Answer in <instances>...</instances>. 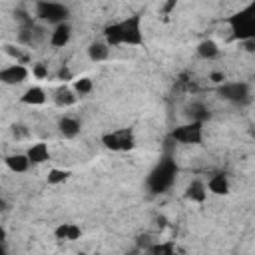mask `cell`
I'll return each mask as SVG.
<instances>
[{"label":"cell","mask_w":255,"mask_h":255,"mask_svg":"<svg viewBox=\"0 0 255 255\" xmlns=\"http://www.w3.org/2000/svg\"><path fill=\"white\" fill-rule=\"evenodd\" d=\"M68 171L66 169H58V167H54V169H50L48 171V183L50 185H58V183H64L66 179H68Z\"/></svg>","instance_id":"cell-21"},{"label":"cell","mask_w":255,"mask_h":255,"mask_svg":"<svg viewBox=\"0 0 255 255\" xmlns=\"http://www.w3.org/2000/svg\"><path fill=\"white\" fill-rule=\"evenodd\" d=\"M102 143L112 151H128L133 147L135 139H133V131L129 128H122V129H114V131L104 133Z\"/></svg>","instance_id":"cell-5"},{"label":"cell","mask_w":255,"mask_h":255,"mask_svg":"<svg viewBox=\"0 0 255 255\" xmlns=\"http://www.w3.org/2000/svg\"><path fill=\"white\" fill-rule=\"evenodd\" d=\"M20 102H22V104H28V106H42V104L46 102V92H44L40 86H32V88H28V90L22 94Z\"/></svg>","instance_id":"cell-13"},{"label":"cell","mask_w":255,"mask_h":255,"mask_svg":"<svg viewBox=\"0 0 255 255\" xmlns=\"http://www.w3.org/2000/svg\"><path fill=\"white\" fill-rule=\"evenodd\" d=\"M26 153H28V157H30L32 163H44V161L50 159V149H48V145H46L44 141L32 143Z\"/></svg>","instance_id":"cell-14"},{"label":"cell","mask_w":255,"mask_h":255,"mask_svg":"<svg viewBox=\"0 0 255 255\" xmlns=\"http://www.w3.org/2000/svg\"><path fill=\"white\" fill-rule=\"evenodd\" d=\"M187 116H189L193 122H203V120L209 116V112H207V108H205L201 102H193L191 106H187Z\"/></svg>","instance_id":"cell-20"},{"label":"cell","mask_w":255,"mask_h":255,"mask_svg":"<svg viewBox=\"0 0 255 255\" xmlns=\"http://www.w3.org/2000/svg\"><path fill=\"white\" fill-rule=\"evenodd\" d=\"M207 189L215 195H227L229 193V181L225 173H215L209 181H207Z\"/></svg>","instance_id":"cell-16"},{"label":"cell","mask_w":255,"mask_h":255,"mask_svg":"<svg viewBox=\"0 0 255 255\" xmlns=\"http://www.w3.org/2000/svg\"><path fill=\"white\" fill-rule=\"evenodd\" d=\"M70 36H72V26L68 22H60V24H56L54 32L50 34V44L56 48H64L70 42Z\"/></svg>","instance_id":"cell-9"},{"label":"cell","mask_w":255,"mask_h":255,"mask_svg":"<svg viewBox=\"0 0 255 255\" xmlns=\"http://www.w3.org/2000/svg\"><path fill=\"white\" fill-rule=\"evenodd\" d=\"M58 128H60L62 135H64V137H70V139L80 133V122H78L76 118H70V116H64V118L58 122Z\"/></svg>","instance_id":"cell-17"},{"label":"cell","mask_w":255,"mask_h":255,"mask_svg":"<svg viewBox=\"0 0 255 255\" xmlns=\"http://www.w3.org/2000/svg\"><path fill=\"white\" fill-rule=\"evenodd\" d=\"M175 173H177V165L171 157H163L159 159V163L149 171L147 175V187L151 193H163L165 189H169L175 181Z\"/></svg>","instance_id":"cell-3"},{"label":"cell","mask_w":255,"mask_h":255,"mask_svg":"<svg viewBox=\"0 0 255 255\" xmlns=\"http://www.w3.org/2000/svg\"><path fill=\"white\" fill-rule=\"evenodd\" d=\"M92 88H94V84H92V80H90V78H80V80H76V82H74V92H76V94H80V96L90 94V92H92Z\"/></svg>","instance_id":"cell-22"},{"label":"cell","mask_w":255,"mask_h":255,"mask_svg":"<svg viewBox=\"0 0 255 255\" xmlns=\"http://www.w3.org/2000/svg\"><path fill=\"white\" fill-rule=\"evenodd\" d=\"M185 197L189 201H195V203H203L207 199V185H203L201 181H191L187 187H185Z\"/></svg>","instance_id":"cell-12"},{"label":"cell","mask_w":255,"mask_h":255,"mask_svg":"<svg viewBox=\"0 0 255 255\" xmlns=\"http://www.w3.org/2000/svg\"><path fill=\"white\" fill-rule=\"evenodd\" d=\"M171 137L179 143H199L203 139V122H189V124H183V126H177L173 131H171Z\"/></svg>","instance_id":"cell-6"},{"label":"cell","mask_w":255,"mask_h":255,"mask_svg":"<svg viewBox=\"0 0 255 255\" xmlns=\"http://www.w3.org/2000/svg\"><path fill=\"white\" fill-rule=\"evenodd\" d=\"M104 40H106L110 46H122V44L139 46V44H143L141 16L133 14V16H128V18L122 20V22H116V24L106 26V30H104Z\"/></svg>","instance_id":"cell-1"},{"label":"cell","mask_w":255,"mask_h":255,"mask_svg":"<svg viewBox=\"0 0 255 255\" xmlns=\"http://www.w3.org/2000/svg\"><path fill=\"white\" fill-rule=\"evenodd\" d=\"M28 78V70L22 64H12L0 70V82L6 86H14V84H22Z\"/></svg>","instance_id":"cell-8"},{"label":"cell","mask_w":255,"mask_h":255,"mask_svg":"<svg viewBox=\"0 0 255 255\" xmlns=\"http://www.w3.org/2000/svg\"><path fill=\"white\" fill-rule=\"evenodd\" d=\"M54 100H56V104L60 108H68V106L76 104V92L70 90V88H60V90H56Z\"/></svg>","instance_id":"cell-18"},{"label":"cell","mask_w":255,"mask_h":255,"mask_svg":"<svg viewBox=\"0 0 255 255\" xmlns=\"http://www.w3.org/2000/svg\"><path fill=\"white\" fill-rule=\"evenodd\" d=\"M149 251L151 253H171L173 251V245H151Z\"/></svg>","instance_id":"cell-24"},{"label":"cell","mask_w":255,"mask_h":255,"mask_svg":"<svg viewBox=\"0 0 255 255\" xmlns=\"http://www.w3.org/2000/svg\"><path fill=\"white\" fill-rule=\"evenodd\" d=\"M54 235H56V239H62V241H76V239H80L82 229L76 223H60L54 229Z\"/></svg>","instance_id":"cell-11"},{"label":"cell","mask_w":255,"mask_h":255,"mask_svg":"<svg viewBox=\"0 0 255 255\" xmlns=\"http://www.w3.org/2000/svg\"><path fill=\"white\" fill-rule=\"evenodd\" d=\"M209 78H211V82H213V84H223V82H225V76H223L221 72H211V74H209Z\"/></svg>","instance_id":"cell-25"},{"label":"cell","mask_w":255,"mask_h":255,"mask_svg":"<svg viewBox=\"0 0 255 255\" xmlns=\"http://www.w3.org/2000/svg\"><path fill=\"white\" fill-rule=\"evenodd\" d=\"M6 167L10 169V171H14V173H24V171H28V167H30V157H28V153H12V155H8L6 159Z\"/></svg>","instance_id":"cell-10"},{"label":"cell","mask_w":255,"mask_h":255,"mask_svg":"<svg viewBox=\"0 0 255 255\" xmlns=\"http://www.w3.org/2000/svg\"><path fill=\"white\" fill-rule=\"evenodd\" d=\"M32 74H34L36 78H40V80H42V78H46V76H48V68H46L44 64H34V66H32Z\"/></svg>","instance_id":"cell-23"},{"label":"cell","mask_w":255,"mask_h":255,"mask_svg":"<svg viewBox=\"0 0 255 255\" xmlns=\"http://www.w3.org/2000/svg\"><path fill=\"white\" fill-rule=\"evenodd\" d=\"M36 16L48 24H60L66 22L70 16L68 6L60 4V2H52V0H38L36 4Z\"/></svg>","instance_id":"cell-4"},{"label":"cell","mask_w":255,"mask_h":255,"mask_svg":"<svg viewBox=\"0 0 255 255\" xmlns=\"http://www.w3.org/2000/svg\"><path fill=\"white\" fill-rule=\"evenodd\" d=\"M110 56V44L104 40V42H92L90 48H88V58L92 62H104L108 60Z\"/></svg>","instance_id":"cell-15"},{"label":"cell","mask_w":255,"mask_h":255,"mask_svg":"<svg viewBox=\"0 0 255 255\" xmlns=\"http://www.w3.org/2000/svg\"><path fill=\"white\" fill-rule=\"evenodd\" d=\"M197 54H199L203 60H211V58H215V56L219 54V48H217V44H215L213 40H203V42H199V46H197Z\"/></svg>","instance_id":"cell-19"},{"label":"cell","mask_w":255,"mask_h":255,"mask_svg":"<svg viewBox=\"0 0 255 255\" xmlns=\"http://www.w3.org/2000/svg\"><path fill=\"white\" fill-rule=\"evenodd\" d=\"M227 22L233 32V38L243 40V42L255 40V0H251L239 12H235Z\"/></svg>","instance_id":"cell-2"},{"label":"cell","mask_w":255,"mask_h":255,"mask_svg":"<svg viewBox=\"0 0 255 255\" xmlns=\"http://www.w3.org/2000/svg\"><path fill=\"white\" fill-rule=\"evenodd\" d=\"M219 96L233 104L249 102V86L245 82H223L219 88Z\"/></svg>","instance_id":"cell-7"}]
</instances>
